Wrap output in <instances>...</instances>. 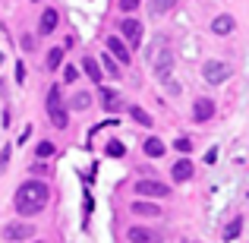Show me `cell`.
I'll use <instances>...</instances> for the list:
<instances>
[{
    "label": "cell",
    "mask_w": 249,
    "mask_h": 243,
    "mask_svg": "<svg viewBox=\"0 0 249 243\" xmlns=\"http://www.w3.org/2000/svg\"><path fill=\"white\" fill-rule=\"evenodd\" d=\"M48 199H51L48 183H41V180H25L22 187L16 189V196H13V206H16L19 215H38L44 206H48Z\"/></svg>",
    "instance_id": "obj_1"
},
{
    "label": "cell",
    "mask_w": 249,
    "mask_h": 243,
    "mask_svg": "<svg viewBox=\"0 0 249 243\" xmlns=\"http://www.w3.org/2000/svg\"><path fill=\"white\" fill-rule=\"evenodd\" d=\"M48 114H51V123H54L57 130H63L70 123L67 108L60 104V89H57V85H51V89H48Z\"/></svg>",
    "instance_id": "obj_2"
},
{
    "label": "cell",
    "mask_w": 249,
    "mask_h": 243,
    "mask_svg": "<svg viewBox=\"0 0 249 243\" xmlns=\"http://www.w3.org/2000/svg\"><path fill=\"white\" fill-rule=\"evenodd\" d=\"M152 67H155V73H158L161 79H167V76H170V67H174V51H170L164 41H161L158 51L152 54Z\"/></svg>",
    "instance_id": "obj_3"
},
{
    "label": "cell",
    "mask_w": 249,
    "mask_h": 243,
    "mask_svg": "<svg viewBox=\"0 0 249 243\" xmlns=\"http://www.w3.org/2000/svg\"><path fill=\"white\" fill-rule=\"evenodd\" d=\"M231 73H233V70L227 67L224 60H208L205 67H202V76H205V82H212V85L227 82V79H231Z\"/></svg>",
    "instance_id": "obj_4"
},
{
    "label": "cell",
    "mask_w": 249,
    "mask_h": 243,
    "mask_svg": "<svg viewBox=\"0 0 249 243\" xmlns=\"http://www.w3.org/2000/svg\"><path fill=\"white\" fill-rule=\"evenodd\" d=\"M35 237V227L29 221H10L3 227V240H13V243H22V240H32Z\"/></svg>",
    "instance_id": "obj_5"
},
{
    "label": "cell",
    "mask_w": 249,
    "mask_h": 243,
    "mask_svg": "<svg viewBox=\"0 0 249 243\" xmlns=\"http://www.w3.org/2000/svg\"><path fill=\"white\" fill-rule=\"evenodd\" d=\"M136 193L148 196V199H164V196H170V187L167 183H158V180H139L136 183Z\"/></svg>",
    "instance_id": "obj_6"
},
{
    "label": "cell",
    "mask_w": 249,
    "mask_h": 243,
    "mask_svg": "<svg viewBox=\"0 0 249 243\" xmlns=\"http://www.w3.org/2000/svg\"><path fill=\"white\" fill-rule=\"evenodd\" d=\"M212 117H214V101H212V98H196L193 120L196 123H205V120H212Z\"/></svg>",
    "instance_id": "obj_7"
},
{
    "label": "cell",
    "mask_w": 249,
    "mask_h": 243,
    "mask_svg": "<svg viewBox=\"0 0 249 243\" xmlns=\"http://www.w3.org/2000/svg\"><path fill=\"white\" fill-rule=\"evenodd\" d=\"M107 51H110V57H114L117 63H123V67H126V63H129V48H126V44H123V38L110 35V38H107Z\"/></svg>",
    "instance_id": "obj_8"
},
{
    "label": "cell",
    "mask_w": 249,
    "mask_h": 243,
    "mask_svg": "<svg viewBox=\"0 0 249 243\" xmlns=\"http://www.w3.org/2000/svg\"><path fill=\"white\" fill-rule=\"evenodd\" d=\"M120 32H123V38H126L129 44H139L142 41V22H139V19H123Z\"/></svg>",
    "instance_id": "obj_9"
},
{
    "label": "cell",
    "mask_w": 249,
    "mask_h": 243,
    "mask_svg": "<svg viewBox=\"0 0 249 243\" xmlns=\"http://www.w3.org/2000/svg\"><path fill=\"white\" fill-rule=\"evenodd\" d=\"M126 237H129V243H161V237L155 231H148V227H129Z\"/></svg>",
    "instance_id": "obj_10"
},
{
    "label": "cell",
    "mask_w": 249,
    "mask_h": 243,
    "mask_svg": "<svg viewBox=\"0 0 249 243\" xmlns=\"http://www.w3.org/2000/svg\"><path fill=\"white\" fill-rule=\"evenodd\" d=\"M193 161L189 158H180V161H174V168H170V177H174L177 183H183V180H189V177H193Z\"/></svg>",
    "instance_id": "obj_11"
},
{
    "label": "cell",
    "mask_w": 249,
    "mask_h": 243,
    "mask_svg": "<svg viewBox=\"0 0 249 243\" xmlns=\"http://www.w3.org/2000/svg\"><path fill=\"white\" fill-rule=\"evenodd\" d=\"M57 22H60V13H57V10H51V6H48V10L41 13V22H38V32H41V35H51V32L57 29Z\"/></svg>",
    "instance_id": "obj_12"
},
{
    "label": "cell",
    "mask_w": 249,
    "mask_h": 243,
    "mask_svg": "<svg viewBox=\"0 0 249 243\" xmlns=\"http://www.w3.org/2000/svg\"><path fill=\"white\" fill-rule=\"evenodd\" d=\"M98 95H101V101H104V111H110V114H114V111H120V108H123L120 95H117L114 89H101V92H98Z\"/></svg>",
    "instance_id": "obj_13"
},
{
    "label": "cell",
    "mask_w": 249,
    "mask_h": 243,
    "mask_svg": "<svg viewBox=\"0 0 249 243\" xmlns=\"http://www.w3.org/2000/svg\"><path fill=\"white\" fill-rule=\"evenodd\" d=\"M233 29H237V22H233V16H227V13L212 22V32H214V35H231Z\"/></svg>",
    "instance_id": "obj_14"
},
{
    "label": "cell",
    "mask_w": 249,
    "mask_h": 243,
    "mask_svg": "<svg viewBox=\"0 0 249 243\" xmlns=\"http://www.w3.org/2000/svg\"><path fill=\"white\" fill-rule=\"evenodd\" d=\"M142 152H145L148 158H161V155H164V142L155 139V136H148V139L142 142Z\"/></svg>",
    "instance_id": "obj_15"
},
{
    "label": "cell",
    "mask_w": 249,
    "mask_h": 243,
    "mask_svg": "<svg viewBox=\"0 0 249 243\" xmlns=\"http://www.w3.org/2000/svg\"><path fill=\"white\" fill-rule=\"evenodd\" d=\"M133 215H142V218H158L161 208L152 206V202H133Z\"/></svg>",
    "instance_id": "obj_16"
},
{
    "label": "cell",
    "mask_w": 249,
    "mask_h": 243,
    "mask_svg": "<svg viewBox=\"0 0 249 243\" xmlns=\"http://www.w3.org/2000/svg\"><path fill=\"white\" fill-rule=\"evenodd\" d=\"M82 70L89 73V79L101 82V67H98V60H95V57H85V60H82Z\"/></svg>",
    "instance_id": "obj_17"
},
{
    "label": "cell",
    "mask_w": 249,
    "mask_h": 243,
    "mask_svg": "<svg viewBox=\"0 0 249 243\" xmlns=\"http://www.w3.org/2000/svg\"><path fill=\"white\" fill-rule=\"evenodd\" d=\"M240 231H243V218H233L231 224L224 227V234H221V237H224L227 243H231V240H237V237H240Z\"/></svg>",
    "instance_id": "obj_18"
},
{
    "label": "cell",
    "mask_w": 249,
    "mask_h": 243,
    "mask_svg": "<svg viewBox=\"0 0 249 243\" xmlns=\"http://www.w3.org/2000/svg\"><path fill=\"white\" fill-rule=\"evenodd\" d=\"M60 63H63V48H51L48 51V63H44V67H48V70H57Z\"/></svg>",
    "instance_id": "obj_19"
},
{
    "label": "cell",
    "mask_w": 249,
    "mask_h": 243,
    "mask_svg": "<svg viewBox=\"0 0 249 243\" xmlns=\"http://www.w3.org/2000/svg\"><path fill=\"white\" fill-rule=\"evenodd\" d=\"M129 114H133L136 123H142V127H152V114H145L142 108H136V104H133V108H129Z\"/></svg>",
    "instance_id": "obj_20"
},
{
    "label": "cell",
    "mask_w": 249,
    "mask_h": 243,
    "mask_svg": "<svg viewBox=\"0 0 249 243\" xmlns=\"http://www.w3.org/2000/svg\"><path fill=\"white\" fill-rule=\"evenodd\" d=\"M107 155L110 158H123V155H126V146H123L120 139H110L107 142Z\"/></svg>",
    "instance_id": "obj_21"
},
{
    "label": "cell",
    "mask_w": 249,
    "mask_h": 243,
    "mask_svg": "<svg viewBox=\"0 0 249 243\" xmlns=\"http://www.w3.org/2000/svg\"><path fill=\"white\" fill-rule=\"evenodd\" d=\"M89 104H91V95H89V92H79V95L73 98V111H85Z\"/></svg>",
    "instance_id": "obj_22"
},
{
    "label": "cell",
    "mask_w": 249,
    "mask_h": 243,
    "mask_svg": "<svg viewBox=\"0 0 249 243\" xmlns=\"http://www.w3.org/2000/svg\"><path fill=\"white\" fill-rule=\"evenodd\" d=\"M174 3H177V0H152V6H148V10H152V13H158V16H161V13H167Z\"/></svg>",
    "instance_id": "obj_23"
},
{
    "label": "cell",
    "mask_w": 249,
    "mask_h": 243,
    "mask_svg": "<svg viewBox=\"0 0 249 243\" xmlns=\"http://www.w3.org/2000/svg\"><path fill=\"white\" fill-rule=\"evenodd\" d=\"M35 155H38V158H51V155H54V142H38Z\"/></svg>",
    "instance_id": "obj_24"
},
{
    "label": "cell",
    "mask_w": 249,
    "mask_h": 243,
    "mask_svg": "<svg viewBox=\"0 0 249 243\" xmlns=\"http://www.w3.org/2000/svg\"><path fill=\"white\" fill-rule=\"evenodd\" d=\"M63 79H67V82H76V79H79V70H76L73 63H70V67L63 70Z\"/></svg>",
    "instance_id": "obj_25"
},
{
    "label": "cell",
    "mask_w": 249,
    "mask_h": 243,
    "mask_svg": "<svg viewBox=\"0 0 249 243\" xmlns=\"http://www.w3.org/2000/svg\"><path fill=\"white\" fill-rule=\"evenodd\" d=\"M139 3H142V0H120V10H123V13H133Z\"/></svg>",
    "instance_id": "obj_26"
},
{
    "label": "cell",
    "mask_w": 249,
    "mask_h": 243,
    "mask_svg": "<svg viewBox=\"0 0 249 243\" xmlns=\"http://www.w3.org/2000/svg\"><path fill=\"white\" fill-rule=\"evenodd\" d=\"M104 67H107V73H110V76H120V67H117L110 57H104Z\"/></svg>",
    "instance_id": "obj_27"
},
{
    "label": "cell",
    "mask_w": 249,
    "mask_h": 243,
    "mask_svg": "<svg viewBox=\"0 0 249 243\" xmlns=\"http://www.w3.org/2000/svg\"><path fill=\"white\" fill-rule=\"evenodd\" d=\"M6 164H10V146L0 152V170H6Z\"/></svg>",
    "instance_id": "obj_28"
},
{
    "label": "cell",
    "mask_w": 249,
    "mask_h": 243,
    "mask_svg": "<svg viewBox=\"0 0 249 243\" xmlns=\"http://www.w3.org/2000/svg\"><path fill=\"white\" fill-rule=\"evenodd\" d=\"M174 146H177V149H180V152H189V149H193V142H189V139H177V142H174Z\"/></svg>",
    "instance_id": "obj_29"
},
{
    "label": "cell",
    "mask_w": 249,
    "mask_h": 243,
    "mask_svg": "<svg viewBox=\"0 0 249 243\" xmlns=\"http://www.w3.org/2000/svg\"><path fill=\"white\" fill-rule=\"evenodd\" d=\"M25 79V67H22V60L16 63V82H22Z\"/></svg>",
    "instance_id": "obj_30"
},
{
    "label": "cell",
    "mask_w": 249,
    "mask_h": 243,
    "mask_svg": "<svg viewBox=\"0 0 249 243\" xmlns=\"http://www.w3.org/2000/svg\"><path fill=\"white\" fill-rule=\"evenodd\" d=\"M0 63H3V54H0Z\"/></svg>",
    "instance_id": "obj_31"
},
{
    "label": "cell",
    "mask_w": 249,
    "mask_h": 243,
    "mask_svg": "<svg viewBox=\"0 0 249 243\" xmlns=\"http://www.w3.org/2000/svg\"><path fill=\"white\" fill-rule=\"evenodd\" d=\"M35 243H38V240H35Z\"/></svg>",
    "instance_id": "obj_32"
}]
</instances>
